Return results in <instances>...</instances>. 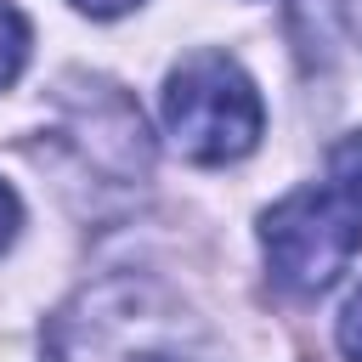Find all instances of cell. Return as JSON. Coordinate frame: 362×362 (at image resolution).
Returning <instances> with one entry per match:
<instances>
[{
  "instance_id": "cell-5",
  "label": "cell",
  "mask_w": 362,
  "mask_h": 362,
  "mask_svg": "<svg viewBox=\"0 0 362 362\" xmlns=\"http://www.w3.org/2000/svg\"><path fill=\"white\" fill-rule=\"evenodd\" d=\"M328 170H334V192L362 215V130H356V136H345V141L334 147Z\"/></svg>"
},
{
  "instance_id": "cell-1",
  "label": "cell",
  "mask_w": 362,
  "mask_h": 362,
  "mask_svg": "<svg viewBox=\"0 0 362 362\" xmlns=\"http://www.w3.org/2000/svg\"><path fill=\"white\" fill-rule=\"evenodd\" d=\"M45 362H215L198 322L147 277H102L79 288L51 334Z\"/></svg>"
},
{
  "instance_id": "cell-4",
  "label": "cell",
  "mask_w": 362,
  "mask_h": 362,
  "mask_svg": "<svg viewBox=\"0 0 362 362\" xmlns=\"http://www.w3.org/2000/svg\"><path fill=\"white\" fill-rule=\"evenodd\" d=\"M23 62H28V17L11 0H0V90L23 74Z\"/></svg>"
},
{
  "instance_id": "cell-7",
  "label": "cell",
  "mask_w": 362,
  "mask_h": 362,
  "mask_svg": "<svg viewBox=\"0 0 362 362\" xmlns=\"http://www.w3.org/2000/svg\"><path fill=\"white\" fill-rule=\"evenodd\" d=\"M17 226H23V204H17V192L0 181V249L17 238Z\"/></svg>"
},
{
  "instance_id": "cell-6",
  "label": "cell",
  "mask_w": 362,
  "mask_h": 362,
  "mask_svg": "<svg viewBox=\"0 0 362 362\" xmlns=\"http://www.w3.org/2000/svg\"><path fill=\"white\" fill-rule=\"evenodd\" d=\"M339 351L351 356V362H362V288L345 300V311H339Z\"/></svg>"
},
{
  "instance_id": "cell-3",
  "label": "cell",
  "mask_w": 362,
  "mask_h": 362,
  "mask_svg": "<svg viewBox=\"0 0 362 362\" xmlns=\"http://www.w3.org/2000/svg\"><path fill=\"white\" fill-rule=\"evenodd\" d=\"M260 249L288 294H322L362 249V215L334 187H300L260 221Z\"/></svg>"
},
{
  "instance_id": "cell-8",
  "label": "cell",
  "mask_w": 362,
  "mask_h": 362,
  "mask_svg": "<svg viewBox=\"0 0 362 362\" xmlns=\"http://www.w3.org/2000/svg\"><path fill=\"white\" fill-rule=\"evenodd\" d=\"M79 11H90V17H119V11H130V6H141V0H74Z\"/></svg>"
},
{
  "instance_id": "cell-2",
  "label": "cell",
  "mask_w": 362,
  "mask_h": 362,
  "mask_svg": "<svg viewBox=\"0 0 362 362\" xmlns=\"http://www.w3.org/2000/svg\"><path fill=\"white\" fill-rule=\"evenodd\" d=\"M260 96L249 74L221 57L198 51L164 79V130L192 164H232L260 141Z\"/></svg>"
}]
</instances>
